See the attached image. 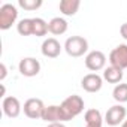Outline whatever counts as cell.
Instances as JSON below:
<instances>
[{"label": "cell", "mask_w": 127, "mask_h": 127, "mask_svg": "<svg viewBox=\"0 0 127 127\" xmlns=\"http://www.w3.org/2000/svg\"><path fill=\"white\" fill-rule=\"evenodd\" d=\"M60 115H61V123H66V121H70L73 120L75 117H78L85 105H84V99L78 94H72L69 97H66L60 105Z\"/></svg>", "instance_id": "cell-1"}, {"label": "cell", "mask_w": 127, "mask_h": 127, "mask_svg": "<svg viewBox=\"0 0 127 127\" xmlns=\"http://www.w3.org/2000/svg\"><path fill=\"white\" fill-rule=\"evenodd\" d=\"M64 51L70 57H82L88 51V40L82 36H70L64 42Z\"/></svg>", "instance_id": "cell-2"}, {"label": "cell", "mask_w": 127, "mask_h": 127, "mask_svg": "<svg viewBox=\"0 0 127 127\" xmlns=\"http://www.w3.org/2000/svg\"><path fill=\"white\" fill-rule=\"evenodd\" d=\"M18 18V9L12 3L0 6V30H9Z\"/></svg>", "instance_id": "cell-3"}, {"label": "cell", "mask_w": 127, "mask_h": 127, "mask_svg": "<svg viewBox=\"0 0 127 127\" xmlns=\"http://www.w3.org/2000/svg\"><path fill=\"white\" fill-rule=\"evenodd\" d=\"M126 115H127L126 108H124L123 105L117 103V105L111 106V108L106 111V114H105V123H106L108 126H111V127L120 126V124H123V123L127 120Z\"/></svg>", "instance_id": "cell-4"}, {"label": "cell", "mask_w": 127, "mask_h": 127, "mask_svg": "<svg viewBox=\"0 0 127 127\" xmlns=\"http://www.w3.org/2000/svg\"><path fill=\"white\" fill-rule=\"evenodd\" d=\"M109 63H111V66L118 67L121 70L127 69V45L126 43H120L118 46H115L111 51Z\"/></svg>", "instance_id": "cell-5"}, {"label": "cell", "mask_w": 127, "mask_h": 127, "mask_svg": "<svg viewBox=\"0 0 127 127\" xmlns=\"http://www.w3.org/2000/svg\"><path fill=\"white\" fill-rule=\"evenodd\" d=\"M105 66H106V55L102 51L94 49L85 55V67L88 70L99 72V70L105 69Z\"/></svg>", "instance_id": "cell-6"}, {"label": "cell", "mask_w": 127, "mask_h": 127, "mask_svg": "<svg viewBox=\"0 0 127 127\" xmlns=\"http://www.w3.org/2000/svg\"><path fill=\"white\" fill-rule=\"evenodd\" d=\"M18 70L23 76L33 78L40 72V63L34 57H24V58H21L20 64H18Z\"/></svg>", "instance_id": "cell-7"}, {"label": "cell", "mask_w": 127, "mask_h": 127, "mask_svg": "<svg viewBox=\"0 0 127 127\" xmlns=\"http://www.w3.org/2000/svg\"><path fill=\"white\" fill-rule=\"evenodd\" d=\"M45 105L40 99H36V97H32L29 100H26L24 106H23V111L26 114V117L32 118V120H42V114L45 111Z\"/></svg>", "instance_id": "cell-8"}, {"label": "cell", "mask_w": 127, "mask_h": 127, "mask_svg": "<svg viewBox=\"0 0 127 127\" xmlns=\"http://www.w3.org/2000/svg\"><path fill=\"white\" fill-rule=\"evenodd\" d=\"M2 109H3V114L9 118H17L21 111H23V106L20 103V100L14 96H8V97H3V102H2Z\"/></svg>", "instance_id": "cell-9"}, {"label": "cell", "mask_w": 127, "mask_h": 127, "mask_svg": "<svg viewBox=\"0 0 127 127\" xmlns=\"http://www.w3.org/2000/svg\"><path fill=\"white\" fill-rule=\"evenodd\" d=\"M102 85H103V76L97 73H88L81 79V87L87 93H97L102 90Z\"/></svg>", "instance_id": "cell-10"}, {"label": "cell", "mask_w": 127, "mask_h": 127, "mask_svg": "<svg viewBox=\"0 0 127 127\" xmlns=\"http://www.w3.org/2000/svg\"><path fill=\"white\" fill-rule=\"evenodd\" d=\"M61 49H63V48H61L60 42H58L55 37H48V39H45L43 43H42V48H40L42 55H43V57H48V58H57V57L60 55Z\"/></svg>", "instance_id": "cell-11"}, {"label": "cell", "mask_w": 127, "mask_h": 127, "mask_svg": "<svg viewBox=\"0 0 127 127\" xmlns=\"http://www.w3.org/2000/svg\"><path fill=\"white\" fill-rule=\"evenodd\" d=\"M48 32L54 36L64 34L67 32V21L61 17H55L48 23Z\"/></svg>", "instance_id": "cell-12"}, {"label": "cell", "mask_w": 127, "mask_h": 127, "mask_svg": "<svg viewBox=\"0 0 127 127\" xmlns=\"http://www.w3.org/2000/svg\"><path fill=\"white\" fill-rule=\"evenodd\" d=\"M81 6V2L79 0H61L60 5H58V9L63 15H66V17H73L78 9Z\"/></svg>", "instance_id": "cell-13"}, {"label": "cell", "mask_w": 127, "mask_h": 127, "mask_svg": "<svg viewBox=\"0 0 127 127\" xmlns=\"http://www.w3.org/2000/svg\"><path fill=\"white\" fill-rule=\"evenodd\" d=\"M123 76H124L123 70L118 69V67H114V66L105 67V70H103V79L108 81L109 84H117V85L121 84Z\"/></svg>", "instance_id": "cell-14"}, {"label": "cell", "mask_w": 127, "mask_h": 127, "mask_svg": "<svg viewBox=\"0 0 127 127\" xmlns=\"http://www.w3.org/2000/svg\"><path fill=\"white\" fill-rule=\"evenodd\" d=\"M42 120L46 121L48 124L51 123H61V115H60V106L58 105H49L45 108L42 114Z\"/></svg>", "instance_id": "cell-15"}, {"label": "cell", "mask_w": 127, "mask_h": 127, "mask_svg": "<svg viewBox=\"0 0 127 127\" xmlns=\"http://www.w3.org/2000/svg\"><path fill=\"white\" fill-rule=\"evenodd\" d=\"M84 121L85 126H91V127H102V123L105 121L99 109H88L84 115Z\"/></svg>", "instance_id": "cell-16"}, {"label": "cell", "mask_w": 127, "mask_h": 127, "mask_svg": "<svg viewBox=\"0 0 127 127\" xmlns=\"http://www.w3.org/2000/svg\"><path fill=\"white\" fill-rule=\"evenodd\" d=\"M112 97H114V100H115L117 103H120V105L126 103V102H127V84L121 82V84L115 85L114 90H112Z\"/></svg>", "instance_id": "cell-17"}, {"label": "cell", "mask_w": 127, "mask_h": 127, "mask_svg": "<svg viewBox=\"0 0 127 127\" xmlns=\"http://www.w3.org/2000/svg\"><path fill=\"white\" fill-rule=\"evenodd\" d=\"M48 33V23L43 20V18H33V36H37V37H42Z\"/></svg>", "instance_id": "cell-18"}, {"label": "cell", "mask_w": 127, "mask_h": 127, "mask_svg": "<svg viewBox=\"0 0 127 127\" xmlns=\"http://www.w3.org/2000/svg\"><path fill=\"white\" fill-rule=\"evenodd\" d=\"M17 30L21 36H32L33 34V18H23L17 24Z\"/></svg>", "instance_id": "cell-19"}, {"label": "cell", "mask_w": 127, "mask_h": 127, "mask_svg": "<svg viewBox=\"0 0 127 127\" xmlns=\"http://www.w3.org/2000/svg\"><path fill=\"white\" fill-rule=\"evenodd\" d=\"M18 5L26 11H36L42 6V0H20Z\"/></svg>", "instance_id": "cell-20"}, {"label": "cell", "mask_w": 127, "mask_h": 127, "mask_svg": "<svg viewBox=\"0 0 127 127\" xmlns=\"http://www.w3.org/2000/svg\"><path fill=\"white\" fill-rule=\"evenodd\" d=\"M6 73H8L6 64H5V63H2V64H0V81H3V79L6 78Z\"/></svg>", "instance_id": "cell-21"}, {"label": "cell", "mask_w": 127, "mask_h": 127, "mask_svg": "<svg viewBox=\"0 0 127 127\" xmlns=\"http://www.w3.org/2000/svg\"><path fill=\"white\" fill-rule=\"evenodd\" d=\"M120 33H121V36L127 40V23H124V24L120 27Z\"/></svg>", "instance_id": "cell-22"}, {"label": "cell", "mask_w": 127, "mask_h": 127, "mask_svg": "<svg viewBox=\"0 0 127 127\" xmlns=\"http://www.w3.org/2000/svg\"><path fill=\"white\" fill-rule=\"evenodd\" d=\"M46 127H66L63 123H51V124H48Z\"/></svg>", "instance_id": "cell-23"}, {"label": "cell", "mask_w": 127, "mask_h": 127, "mask_svg": "<svg viewBox=\"0 0 127 127\" xmlns=\"http://www.w3.org/2000/svg\"><path fill=\"white\" fill-rule=\"evenodd\" d=\"M121 127H127V120H126V121H124V123L121 124Z\"/></svg>", "instance_id": "cell-24"}, {"label": "cell", "mask_w": 127, "mask_h": 127, "mask_svg": "<svg viewBox=\"0 0 127 127\" xmlns=\"http://www.w3.org/2000/svg\"><path fill=\"white\" fill-rule=\"evenodd\" d=\"M85 127H91V126H85Z\"/></svg>", "instance_id": "cell-25"}]
</instances>
